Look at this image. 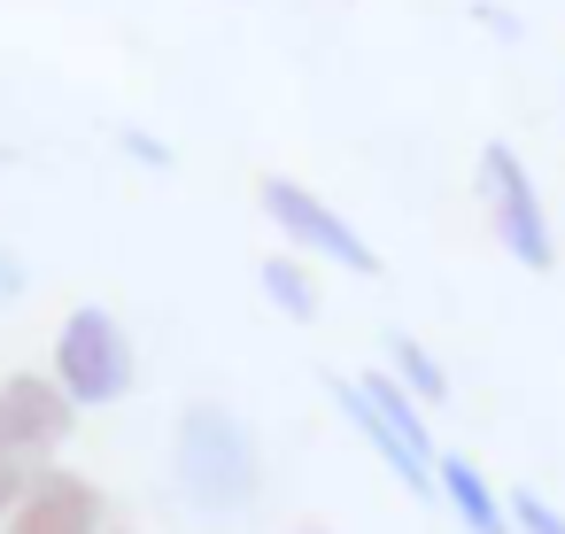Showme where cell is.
Listing matches in <instances>:
<instances>
[{
    "label": "cell",
    "instance_id": "6da1fadb",
    "mask_svg": "<svg viewBox=\"0 0 565 534\" xmlns=\"http://www.w3.org/2000/svg\"><path fill=\"white\" fill-rule=\"evenodd\" d=\"M326 395L341 403V418L356 426V441H372V457H380L411 495L434 503V434H426V410L403 395V380H395V372H364V380L326 372Z\"/></svg>",
    "mask_w": 565,
    "mask_h": 534
},
{
    "label": "cell",
    "instance_id": "7a4b0ae2",
    "mask_svg": "<svg viewBox=\"0 0 565 534\" xmlns=\"http://www.w3.org/2000/svg\"><path fill=\"white\" fill-rule=\"evenodd\" d=\"M71 403L47 372H9L0 380V519H9L63 457L71 441Z\"/></svg>",
    "mask_w": 565,
    "mask_h": 534
},
{
    "label": "cell",
    "instance_id": "3957f363",
    "mask_svg": "<svg viewBox=\"0 0 565 534\" xmlns=\"http://www.w3.org/2000/svg\"><path fill=\"white\" fill-rule=\"evenodd\" d=\"M179 480L202 511H241L264 488L256 464V434L225 410V403H186L179 410Z\"/></svg>",
    "mask_w": 565,
    "mask_h": 534
},
{
    "label": "cell",
    "instance_id": "277c9868",
    "mask_svg": "<svg viewBox=\"0 0 565 534\" xmlns=\"http://www.w3.org/2000/svg\"><path fill=\"white\" fill-rule=\"evenodd\" d=\"M472 179H480V210H488L495 248H503L519 271H557V233H550V210H542L534 171L519 163V148L488 140L480 163H472Z\"/></svg>",
    "mask_w": 565,
    "mask_h": 534
},
{
    "label": "cell",
    "instance_id": "5b68a950",
    "mask_svg": "<svg viewBox=\"0 0 565 534\" xmlns=\"http://www.w3.org/2000/svg\"><path fill=\"white\" fill-rule=\"evenodd\" d=\"M47 380L63 387L71 410L125 403V395H132V341H125L117 310L78 302V310L63 318V333H55V372H47Z\"/></svg>",
    "mask_w": 565,
    "mask_h": 534
},
{
    "label": "cell",
    "instance_id": "8992f818",
    "mask_svg": "<svg viewBox=\"0 0 565 534\" xmlns=\"http://www.w3.org/2000/svg\"><path fill=\"white\" fill-rule=\"evenodd\" d=\"M256 202H264V217L279 225V241L287 248H302V256H326V264H341V271H356V279H380V256H372V241L326 202V194H310V186H295V179H256Z\"/></svg>",
    "mask_w": 565,
    "mask_h": 534
},
{
    "label": "cell",
    "instance_id": "52a82bcc",
    "mask_svg": "<svg viewBox=\"0 0 565 534\" xmlns=\"http://www.w3.org/2000/svg\"><path fill=\"white\" fill-rule=\"evenodd\" d=\"M0 534H109V495L86 480V472H47L9 519H0Z\"/></svg>",
    "mask_w": 565,
    "mask_h": 534
},
{
    "label": "cell",
    "instance_id": "ba28073f",
    "mask_svg": "<svg viewBox=\"0 0 565 534\" xmlns=\"http://www.w3.org/2000/svg\"><path fill=\"white\" fill-rule=\"evenodd\" d=\"M434 495L457 511L465 534H511V511H503V495L488 488V472L472 457H434Z\"/></svg>",
    "mask_w": 565,
    "mask_h": 534
},
{
    "label": "cell",
    "instance_id": "9c48e42d",
    "mask_svg": "<svg viewBox=\"0 0 565 534\" xmlns=\"http://www.w3.org/2000/svg\"><path fill=\"white\" fill-rule=\"evenodd\" d=\"M395 380H403V395H411L418 410H434V403H449V380H441V364H434V349H426V341H411V333H395Z\"/></svg>",
    "mask_w": 565,
    "mask_h": 534
},
{
    "label": "cell",
    "instance_id": "30bf717a",
    "mask_svg": "<svg viewBox=\"0 0 565 534\" xmlns=\"http://www.w3.org/2000/svg\"><path fill=\"white\" fill-rule=\"evenodd\" d=\"M256 279H264V295H271L287 318H302V325L318 318V279H310L295 256H264V271H256Z\"/></svg>",
    "mask_w": 565,
    "mask_h": 534
},
{
    "label": "cell",
    "instance_id": "8fae6325",
    "mask_svg": "<svg viewBox=\"0 0 565 534\" xmlns=\"http://www.w3.org/2000/svg\"><path fill=\"white\" fill-rule=\"evenodd\" d=\"M503 511H511V534H565V511H557V503H542L534 488H511V495H503Z\"/></svg>",
    "mask_w": 565,
    "mask_h": 534
},
{
    "label": "cell",
    "instance_id": "7c38bea8",
    "mask_svg": "<svg viewBox=\"0 0 565 534\" xmlns=\"http://www.w3.org/2000/svg\"><path fill=\"white\" fill-rule=\"evenodd\" d=\"M125 148H132L148 171H163V163H171V148H163V140H148V132H125Z\"/></svg>",
    "mask_w": 565,
    "mask_h": 534
},
{
    "label": "cell",
    "instance_id": "4fadbf2b",
    "mask_svg": "<svg viewBox=\"0 0 565 534\" xmlns=\"http://www.w3.org/2000/svg\"><path fill=\"white\" fill-rule=\"evenodd\" d=\"M17 287H24V279H17V264H9V256H0V295H17Z\"/></svg>",
    "mask_w": 565,
    "mask_h": 534
},
{
    "label": "cell",
    "instance_id": "5bb4252c",
    "mask_svg": "<svg viewBox=\"0 0 565 534\" xmlns=\"http://www.w3.org/2000/svg\"><path fill=\"white\" fill-rule=\"evenodd\" d=\"M295 534H326V526H295Z\"/></svg>",
    "mask_w": 565,
    "mask_h": 534
},
{
    "label": "cell",
    "instance_id": "9a60e30c",
    "mask_svg": "<svg viewBox=\"0 0 565 534\" xmlns=\"http://www.w3.org/2000/svg\"><path fill=\"white\" fill-rule=\"evenodd\" d=\"M109 534H125V526H109Z\"/></svg>",
    "mask_w": 565,
    "mask_h": 534
}]
</instances>
